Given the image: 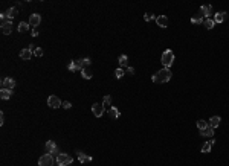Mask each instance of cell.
Instances as JSON below:
<instances>
[{"mask_svg":"<svg viewBox=\"0 0 229 166\" xmlns=\"http://www.w3.org/2000/svg\"><path fill=\"white\" fill-rule=\"evenodd\" d=\"M17 14H19V11H17V8H15V6H12V8H9V9L6 11V17H8V20H12Z\"/></svg>","mask_w":229,"mask_h":166,"instance_id":"21","label":"cell"},{"mask_svg":"<svg viewBox=\"0 0 229 166\" xmlns=\"http://www.w3.org/2000/svg\"><path fill=\"white\" fill-rule=\"evenodd\" d=\"M214 142H215V140H212V139H211V140H208V142H206L203 146L200 148V151L203 152V154H206V152H209V151H211V148H212V145H214Z\"/></svg>","mask_w":229,"mask_h":166,"instance_id":"18","label":"cell"},{"mask_svg":"<svg viewBox=\"0 0 229 166\" xmlns=\"http://www.w3.org/2000/svg\"><path fill=\"white\" fill-rule=\"evenodd\" d=\"M28 23H29V26H31L32 29H35L38 24L41 23V17L38 15V14H32V15L29 17V21H28Z\"/></svg>","mask_w":229,"mask_h":166,"instance_id":"8","label":"cell"},{"mask_svg":"<svg viewBox=\"0 0 229 166\" xmlns=\"http://www.w3.org/2000/svg\"><path fill=\"white\" fill-rule=\"evenodd\" d=\"M3 122H5V114L0 113V125H3Z\"/></svg>","mask_w":229,"mask_h":166,"instance_id":"35","label":"cell"},{"mask_svg":"<svg viewBox=\"0 0 229 166\" xmlns=\"http://www.w3.org/2000/svg\"><path fill=\"white\" fill-rule=\"evenodd\" d=\"M77 154H78V160H80L81 163H89V161H92V157L87 155V154H83L81 151H77Z\"/></svg>","mask_w":229,"mask_h":166,"instance_id":"16","label":"cell"},{"mask_svg":"<svg viewBox=\"0 0 229 166\" xmlns=\"http://www.w3.org/2000/svg\"><path fill=\"white\" fill-rule=\"evenodd\" d=\"M54 155L52 154H46L40 157V160H38V166H54Z\"/></svg>","mask_w":229,"mask_h":166,"instance_id":"4","label":"cell"},{"mask_svg":"<svg viewBox=\"0 0 229 166\" xmlns=\"http://www.w3.org/2000/svg\"><path fill=\"white\" fill-rule=\"evenodd\" d=\"M32 55H34V54H32L29 49H21V50H20V58L25 60V61L31 60V58H32Z\"/></svg>","mask_w":229,"mask_h":166,"instance_id":"14","label":"cell"},{"mask_svg":"<svg viewBox=\"0 0 229 166\" xmlns=\"http://www.w3.org/2000/svg\"><path fill=\"white\" fill-rule=\"evenodd\" d=\"M104 110H105V108H104L103 104H96L95 102L93 105H92V113L95 114V117H101L104 114Z\"/></svg>","mask_w":229,"mask_h":166,"instance_id":"7","label":"cell"},{"mask_svg":"<svg viewBox=\"0 0 229 166\" xmlns=\"http://www.w3.org/2000/svg\"><path fill=\"white\" fill-rule=\"evenodd\" d=\"M200 14L205 17V19H209V15L212 14V6L211 5H202L200 6Z\"/></svg>","mask_w":229,"mask_h":166,"instance_id":"10","label":"cell"},{"mask_svg":"<svg viewBox=\"0 0 229 166\" xmlns=\"http://www.w3.org/2000/svg\"><path fill=\"white\" fill-rule=\"evenodd\" d=\"M11 96H12V90H8V89H2V90H0V98H2L3 101L9 99Z\"/></svg>","mask_w":229,"mask_h":166,"instance_id":"19","label":"cell"},{"mask_svg":"<svg viewBox=\"0 0 229 166\" xmlns=\"http://www.w3.org/2000/svg\"><path fill=\"white\" fill-rule=\"evenodd\" d=\"M203 21H205V17L202 14H197L194 17H191V23L192 24H203Z\"/></svg>","mask_w":229,"mask_h":166,"instance_id":"17","label":"cell"},{"mask_svg":"<svg viewBox=\"0 0 229 166\" xmlns=\"http://www.w3.org/2000/svg\"><path fill=\"white\" fill-rule=\"evenodd\" d=\"M200 136L212 137V136H214V128H212V126H206L205 130H200Z\"/></svg>","mask_w":229,"mask_h":166,"instance_id":"20","label":"cell"},{"mask_svg":"<svg viewBox=\"0 0 229 166\" xmlns=\"http://www.w3.org/2000/svg\"><path fill=\"white\" fill-rule=\"evenodd\" d=\"M46 152H47V154H52V155H58L60 154V152H58V146H57V143L54 142V140H47L46 142Z\"/></svg>","mask_w":229,"mask_h":166,"instance_id":"5","label":"cell"},{"mask_svg":"<svg viewBox=\"0 0 229 166\" xmlns=\"http://www.w3.org/2000/svg\"><path fill=\"white\" fill-rule=\"evenodd\" d=\"M31 34H32V37H38V34H40V32H38L37 29H32V32H31Z\"/></svg>","mask_w":229,"mask_h":166,"instance_id":"36","label":"cell"},{"mask_svg":"<svg viewBox=\"0 0 229 166\" xmlns=\"http://www.w3.org/2000/svg\"><path fill=\"white\" fill-rule=\"evenodd\" d=\"M55 161H57L58 166H69V165H72L73 159L69 154H66V152H60V154L55 157Z\"/></svg>","mask_w":229,"mask_h":166,"instance_id":"3","label":"cell"},{"mask_svg":"<svg viewBox=\"0 0 229 166\" xmlns=\"http://www.w3.org/2000/svg\"><path fill=\"white\" fill-rule=\"evenodd\" d=\"M160 61H162V64H164V67H165V69H170V67H171V64L174 63V54H173V50L166 49V50L164 52V54H162Z\"/></svg>","mask_w":229,"mask_h":166,"instance_id":"2","label":"cell"},{"mask_svg":"<svg viewBox=\"0 0 229 166\" xmlns=\"http://www.w3.org/2000/svg\"><path fill=\"white\" fill-rule=\"evenodd\" d=\"M67 69H69L70 72H77V70H78V67H77V64H75V61H70L69 65H67Z\"/></svg>","mask_w":229,"mask_h":166,"instance_id":"31","label":"cell"},{"mask_svg":"<svg viewBox=\"0 0 229 166\" xmlns=\"http://www.w3.org/2000/svg\"><path fill=\"white\" fill-rule=\"evenodd\" d=\"M15 87V81L12 78H3L2 79V89H8V90H12Z\"/></svg>","mask_w":229,"mask_h":166,"instance_id":"9","label":"cell"},{"mask_svg":"<svg viewBox=\"0 0 229 166\" xmlns=\"http://www.w3.org/2000/svg\"><path fill=\"white\" fill-rule=\"evenodd\" d=\"M61 107H63V108H66V110H69V108L72 107V104H70L69 101H64V102H63V105H61Z\"/></svg>","mask_w":229,"mask_h":166,"instance_id":"33","label":"cell"},{"mask_svg":"<svg viewBox=\"0 0 229 166\" xmlns=\"http://www.w3.org/2000/svg\"><path fill=\"white\" fill-rule=\"evenodd\" d=\"M81 76L84 78V79H90V78L93 76V72H92L90 69H83V70H81Z\"/></svg>","mask_w":229,"mask_h":166,"instance_id":"24","label":"cell"},{"mask_svg":"<svg viewBox=\"0 0 229 166\" xmlns=\"http://www.w3.org/2000/svg\"><path fill=\"white\" fill-rule=\"evenodd\" d=\"M156 23L159 24L160 28H168V17H165V15L156 17Z\"/></svg>","mask_w":229,"mask_h":166,"instance_id":"12","label":"cell"},{"mask_svg":"<svg viewBox=\"0 0 229 166\" xmlns=\"http://www.w3.org/2000/svg\"><path fill=\"white\" fill-rule=\"evenodd\" d=\"M118 61H119V65H121V67H127V65H128V64H127V61H128V56H127L125 54H122V55L118 56Z\"/></svg>","mask_w":229,"mask_h":166,"instance_id":"23","label":"cell"},{"mask_svg":"<svg viewBox=\"0 0 229 166\" xmlns=\"http://www.w3.org/2000/svg\"><path fill=\"white\" fill-rule=\"evenodd\" d=\"M203 24H205V28H206V29H212L215 23H214V20H211V19H205Z\"/></svg>","mask_w":229,"mask_h":166,"instance_id":"28","label":"cell"},{"mask_svg":"<svg viewBox=\"0 0 229 166\" xmlns=\"http://www.w3.org/2000/svg\"><path fill=\"white\" fill-rule=\"evenodd\" d=\"M125 69H127V72H128V73H130V75H134V69H133V67H131V65H127V67H125Z\"/></svg>","mask_w":229,"mask_h":166,"instance_id":"34","label":"cell"},{"mask_svg":"<svg viewBox=\"0 0 229 166\" xmlns=\"http://www.w3.org/2000/svg\"><path fill=\"white\" fill-rule=\"evenodd\" d=\"M29 23H26V21H21V23L19 24V32H21V34H25V32H28L29 30Z\"/></svg>","mask_w":229,"mask_h":166,"instance_id":"25","label":"cell"},{"mask_svg":"<svg viewBox=\"0 0 229 166\" xmlns=\"http://www.w3.org/2000/svg\"><path fill=\"white\" fill-rule=\"evenodd\" d=\"M109 116L112 117V119H118V117L121 116V113H119V110H118V108L112 107V108H109Z\"/></svg>","mask_w":229,"mask_h":166,"instance_id":"22","label":"cell"},{"mask_svg":"<svg viewBox=\"0 0 229 166\" xmlns=\"http://www.w3.org/2000/svg\"><path fill=\"white\" fill-rule=\"evenodd\" d=\"M228 17V12H215V15H214V23H223L224 19Z\"/></svg>","mask_w":229,"mask_h":166,"instance_id":"13","label":"cell"},{"mask_svg":"<svg viewBox=\"0 0 229 166\" xmlns=\"http://www.w3.org/2000/svg\"><path fill=\"white\" fill-rule=\"evenodd\" d=\"M206 126H209V124H208L206 120H203V119L197 120V128H199V130H205Z\"/></svg>","mask_w":229,"mask_h":166,"instance_id":"27","label":"cell"},{"mask_svg":"<svg viewBox=\"0 0 229 166\" xmlns=\"http://www.w3.org/2000/svg\"><path fill=\"white\" fill-rule=\"evenodd\" d=\"M2 32L5 34V35H9V34L12 32V21L8 20L5 21V23H2Z\"/></svg>","mask_w":229,"mask_h":166,"instance_id":"11","label":"cell"},{"mask_svg":"<svg viewBox=\"0 0 229 166\" xmlns=\"http://www.w3.org/2000/svg\"><path fill=\"white\" fill-rule=\"evenodd\" d=\"M110 104H112V96H110V95L104 96V98H103V105H104V108H112V107H110Z\"/></svg>","mask_w":229,"mask_h":166,"instance_id":"26","label":"cell"},{"mask_svg":"<svg viewBox=\"0 0 229 166\" xmlns=\"http://www.w3.org/2000/svg\"><path fill=\"white\" fill-rule=\"evenodd\" d=\"M171 76H173V73H171L170 69H160L156 75L151 76V81L156 82V84H164V82H168L171 79Z\"/></svg>","mask_w":229,"mask_h":166,"instance_id":"1","label":"cell"},{"mask_svg":"<svg viewBox=\"0 0 229 166\" xmlns=\"http://www.w3.org/2000/svg\"><path fill=\"white\" fill-rule=\"evenodd\" d=\"M124 73H125V70L124 69H121V67H118L116 70H114V76L118 78V79H121L122 76H124Z\"/></svg>","mask_w":229,"mask_h":166,"instance_id":"29","label":"cell"},{"mask_svg":"<svg viewBox=\"0 0 229 166\" xmlns=\"http://www.w3.org/2000/svg\"><path fill=\"white\" fill-rule=\"evenodd\" d=\"M144 20H145V21L156 20V15H154V14H151V12H145V14H144Z\"/></svg>","mask_w":229,"mask_h":166,"instance_id":"30","label":"cell"},{"mask_svg":"<svg viewBox=\"0 0 229 166\" xmlns=\"http://www.w3.org/2000/svg\"><path fill=\"white\" fill-rule=\"evenodd\" d=\"M220 122H222V117H220V116H212V117L209 119L208 124H209V126H212V128L215 130V128L220 125Z\"/></svg>","mask_w":229,"mask_h":166,"instance_id":"15","label":"cell"},{"mask_svg":"<svg viewBox=\"0 0 229 166\" xmlns=\"http://www.w3.org/2000/svg\"><path fill=\"white\" fill-rule=\"evenodd\" d=\"M47 105H49L51 108H58L63 105V102L58 99V96H55V95H51L49 98H47Z\"/></svg>","mask_w":229,"mask_h":166,"instance_id":"6","label":"cell"},{"mask_svg":"<svg viewBox=\"0 0 229 166\" xmlns=\"http://www.w3.org/2000/svg\"><path fill=\"white\" fill-rule=\"evenodd\" d=\"M34 55L35 56H43V49L41 47H37V49L34 50Z\"/></svg>","mask_w":229,"mask_h":166,"instance_id":"32","label":"cell"}]
</instances>
